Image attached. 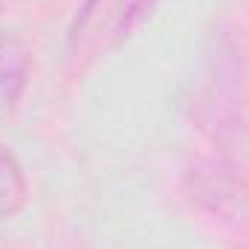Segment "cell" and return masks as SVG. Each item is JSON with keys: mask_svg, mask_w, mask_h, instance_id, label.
Listing matches in <instances>:
<instances>
[{"mask_svg": "<svg viewBox=\"0 0 249 249\" xmlns=\"http://www.w3.org/2000/svg\"><path fill=\"white\" fill-rule=\"evenodd\" d=\"M136 6H139V0H84L70 26V47L72 50L84 47L96 32H102L110 23L116 26L119 35H124V29L133 23Z\"/></svg>", "mask_w": 249, "mask_h": 249, "instance_id": "cell-1", "label": "cell"}, {"mask_svg": "<svg viewBox=\"0 0 249 249\" xmlns=\"http://www.w3.org/2000/svg\"><path fill=\"white\" fill-rule=\"evenodd\" d=\"M29 78H32L29 47L12 32H0V113H9L20 102Z\"/></svg>", "mask_w": 249, "mask_h": 249, "instance_id": "cell-2", "label": "cell"}, {"mask_svg": "<svg viewBox=\"0 0 249 249\" xmlns=\"http://www.w3.org/2000/svg\"><path fill=\"white\" fill-rule=\"evenodd\" d=\"M26 203V177L18 157L0 145V217L15 214Z\"/></svg>", "mask_w": 249, "mask_h": 249, "instance_id": "cell-3", "label": "cell"}]
</instances>
